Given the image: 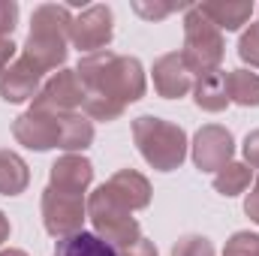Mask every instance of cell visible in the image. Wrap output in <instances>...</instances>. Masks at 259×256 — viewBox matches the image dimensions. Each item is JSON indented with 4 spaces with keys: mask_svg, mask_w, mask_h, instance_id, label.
<instances>
[{
    "mask_svg": "<svg viewBox=\"0 0 259 256\" xmlns=\"http://www.w3.org/2000/svg\"><path fill=\"white\" fill-rule=\"evenodd\" d=\"M75 75L84 88V97H103L124 109L142 100L145 94V69L136 58L127 55H115V52L84 55L75 66Z\"/></svg>",
    "mask_w": 259,
    "mask_h": 256,
    "instance_id": "1",
    "label": "cell"
},
{
    "mask_svg": "<svg viewBox=\"0 0 259 256\" xmlns=\"http://www.w3.org/2000/svg\"><path fill=\"white\" fill-rule=\"evenodd\" d=\"M69 27H72V12L58 3H46L39 9H33L30 18V33L24 42V55L36 66L58 69L66 61V39H69Z\"/></svg>",
    "mask_w": 259,
    "mask_h": 256,
    "instance_id": "2",
    "label": "cell"
},
{
    "mask_svg": "<svg viewBox=\"0 0 259 256\" xmlns=\"http://www.w3.org/2000/svg\"><path fill=\"white\" fill-rule=\"evenodd\" d=\"M133 139H136L142 157L157 172H172L187 157V133L178 124L160 121L154 115H142L133 121Z\"/></svg>",
    "mask_w": 259,
    "mask_h": 256,
    "instance_id": "3",
    "label": "cell"
},
{
    "mask_svg": "<svg viewBox=\"0 0 259 256\" xmlns=\"http://www.w3.org/2000/svg\"><path fill=\"white\" fill-rule=\"evenodd\" d=\"M88 217L97 229V238H103L109 247L115 250H124L130 247L133 241H139V223L130 217V208H124L112 193L109 187H97L88 199Z\"/></svg>",
    "mask_w": 259,
    "mask_h": 256,
    "instance_id": "4",
    "label": "cell"
},
{
    "mask_svg": "<svg viewBox=\"0 0 259 256\" xmlns=\"http://www.w3.org/2000/svg\"><path fill=\"white\" fill-rule=\"evenodd\" d=\"M223 52H226V42L220 27H214L196 6H190L184 15V52H181L187 69L196 75L214 72L223 61Z\"/></svg>",
    "mask_w": 259,
    "mask_h": 256,
    "instance_id": "5",
    "label": "cell"
},
{
    "mask_svg": "<svg viewBox=\"0 0 259 256\" xmlns=\"http://www.w3.org/2000/svg\"><path fill=\"white\" fill-rule=\"evenodd\" d=\"M84 217H88L84 196H66V193L46 187V193H42V223H46L49 235H55L61 241V238L81 232Z\"/></svg>",
    "mask_w": 259,
    "mask_h": 256,
    "instance_id": "6",
    "label": "cell"
},
{
    "mask_svg": "<svg viewBox=\"0 0 259 256\" xmlns=\"http://www.w3.org/2000/svg\"><path fill=\"white\" fill-rule=\"evenodd\" d=\"M78 106H84V88L75 69H61L39 88L30 109L46 115H66V112H75Z\"/></svg>",
    "mask_w": 259,
    "mask_h": 256,
    "instance_id": "7",
    "label": "cell"
},
{
    "mask_svg": "<svg viewBox=\"0 0 259 256\" xmlns=\"http://www.w3.org/2000/svg\"><path fill=\"white\" fill-rule=\"evenodd\" d=\"M69 42L78 52H106V46L112 42V9L97 3L78 12L69 27Z\"/></svg>",
    "mask_w": 259,
    "mask_h": 256,
    "instance_id": "8",
    "label": "cell"
},
{
    "mask_svg": "<svg viewBox=\"0 0 259 256\" xmlns=\"http://www.w3.org/2000/svg\"><path fill=\"white\" fill-rule=\"evenodd\" d=\"M235 145H232V133L226 127L208 124L196 133L193 139V163L202 172H220L226 163H232Z\"/></svg>",
    "mask_w": 259,
    "mask_h": 256,
    "instance_id": "9",
    "label": "cell"
},
{
    "mask_svg": "<svg viewBox=\"0 0 259 256\" xmlns=\"http://www.w3.org/2000/svg\"><path fill=\"white\" fill-rule=\"evenodd\" d=\"M42 75H46L42 66H36L27 55H21L15 64H9V69L0 75V97L6 103H24V100H30V97L39 94Z\"/></svg>",
    "mask_w": 259,
    "mask_h": 256,
    "instance_id": "10",
    "label": "cell"
},
{
    "mask_svg": "<svg viewBox=\"0 0 259 256\" xmlns=\"http://www.w3.org/2000/svg\"><path fill=\"white\" fill-rule=\"evenodd\" d=\"M12 136L18 139V145H24V148H30V151L58 148V115H46V112L27 109L24 115L15 118Z\"/></svg>",
    "mask_w": 259,
    "mask_h": 256,
    "instance_id": "11",
    "label": "cell"
},
{
    "mask_svg": "<svg viewBox=\"0 0 259 256\" xmlns=\"http://www.w3.org/2000/svg\"><path fill=\"white\" fill-rule=\"evenodd\" d=\"M91 181H94V166L84 157L66 154L58 163H52V172H49V187L52 190L66 193V196H84Z\"/></svg>",
    "mask_w": 259,
    "mask_h": 256,
    "instance_id": "12",
    "label": "cell"
},
{
    "mask_svg": "<svg viewBox=\"0 0 259 256\" xmlns=\"http://www.w3.org/2000/svg\"><path fill=\"white\" fill-rule=\"evenodd\" d=\"M154 88L166 100H178L193 88V72L187 69L184 58L178 52H169V55L157 58V64H154Z\"/></svg>",
    "mask_w": 259,
    "mask_h": 256,
    "instance_id": "13",
    "label": "cell"
},
{
    "mask_svg": "<svg viewBox=\"0 0 259 256\" xmlns=\"http://www.w3.org/2000/svg\"><path fill=\"white\" fill-rule=\"evenodd\" d=\"M109 193L130 211H139V208H148L151 205V184L145 175H139L136 169H121L115 172L109 181H106Z\"/></svg>",
    "mask_w": 259,
    "mask_h": 256,
    "instance_id": "14",
    "label": "cell"
},
{
    "mask_svg": "<svg viewBox=\"0 0 259 256\" xmlns=\"http://www.w3.org/2000/svg\"><path fill=\"white\" fill-rule=\"evenodd\" d=\"M196 9L220 30H238L253 15V3H247V0H211Z\"/></svg>",
    "mask_w": 259,
    "mask_h": 256,
    "instance_id": "15",
    "label": "cell"
},
{
    "mask_svg": "<svg viewBox=\"0 0 259 256\" xmlns=\"http://www.w3.org/2000/svg\"><path fill=\"white\" fill-rule=\"evenodd\" d=\"M193 100L199 109L205 112H223L229 106V94H226V72L214 69L199 75V81L193 84Z\"/></svg>",
    "mask_w": 259,
    "mask_h": 256,
    "instance_id": "16",
    "label": "cell"
},
{
    "mask_svg": "<svg viewBox=\"0 0 259 256\" xmlns=\"http://www.w3.org/2000/svg\"><path fill=\"white\" fill-rule=\"evenodd\" d=\"M94 142V124L75 112L58 115V148L64 151H84Z\"/></svg>",
    "mask_w": 259,
    "mask_h": 256,
    "instance_id": "17",
    "label": "cell"
},
{
    "mask_svg": "<svg viewBox=\"0 0 259 256\" xmlns=\"http://www.w3.org/2000/svg\"><path fill=\"white\" fill-rule=\"evenodd\" d=\"M30 184V169L15 151H0V193L18 196Z\"/></svg>",
    "mask_w": 259,
    "mask_h": 256,
    "instance_id": "18",
    "label": "cell"
},
{
    "mask_svg": "<svg viewBox=\"0 0 259 256\" xmlns=\"http://www.w3.org/2000/svg\"><path fill=\"white\" fill-rule=\"evenodd\" d=\"M52 256H118V250L91 232H75L69 238H61Z\"/></svg>",
    "mask_w": 259,
    "mask_h": 256,
    "instance_id": "19",
    "label": "cell"
},
{
    "mask_svg": "<svg viewBox=\"0 0 259 256\" xmlns=\"http://www.w3.org/2000/svg\"><path fill=\"white\" fill-rule=\"evenodd\" d=\"M226 94H229V103H238V106H259V75L250 69H232L226 72Z\"/></svg>",
    "mask_w": 259,
    "mask_h": 256,
    "instance_id": "20",
    "label": "cell"
},
{
    "mask_svg": "<svg viewBox=\"0 0 259 256\" xmlns=\"http://www.w3.org/2000/svg\"><path fill=\"white\" fill-rule=\"evenodd\" d=\"M250 187V166L244 163H226L214 175V190L220 196H238Z\"/></svg>",
    "mask_w": 259,
    "mask_h": 256,
    "instance_id": "21",
    "label": "cell"
},
{
    "mask_svg": "<svg viewBox=\"0 0 259 256\" xmlns=\"http://www.w3.org/2000/svg\"><path fill=\"white\" fill-rule=\"evenodd\" d=\"M223 256H259V235H253V232H235L226 241Z\"/></svg>",
    "mask_w": 259,
    "mask_h": 256,
    "instance_id": "22",
    "label": "cell"
},
{
    "mask_svg": "<svg viewBox=\"0 0 259 256\" xmlns=\"http://www.w3.org/2000/svg\"><path fill=\"white\" fill-rule=\"evenodd\" d=\"M172 256H214V244L202 235H184L172 247Z\"/></svg>",
    "mask_w": 259,
    "mask_h": 256,
    "instance_id": "23",
    "label": "cell"
},
{
    "mask_svg": "<svg viewBox=\"0 0 259 256\" xmlns=\"http://www.w3.org/2000/svg\"><path fill=\"white\" fill-rule=\"evenodd\" d=\"M238 55H241V61H244V64L259 66V24H250V27L241 33Z\"/></svg>",
    "mask_w": 259,
    "mask_h": 256,
    "instance_id": "24",
    "label": "cell"
},
{
    "mask_svg": "<svg viewBox=\"0 0 259 256\" xmlns=\"http://www.w3.org/2000/svg\"><path fill=\"white\" fill-rule=\"evenodd\" d=\"M133 9L142 15V18H166V15H172L175 9H184L181 3H145V0H139V3H133Z\"/></svg>",
    "mask_w": 259,
    "mask_h": 256,
    "instance_id": "25",
    "label": "cell"
},
{
    "mask_svg": "<svg viewBox=\"0 0 259 256\" xmlns=\"http://www.w3.org/2000/svg\"><path fill=\"white\" fill-rule=\"evenodd\" d=\"M15 21H18V3L0 0V39H9V33L15 30Z\"/></svg>",
    "mask_w": 259,
    "mask_h": 256,
    "instance_id": "26",
    "label": "cell"
},
{
    "mask_svg": "<svg viewBox=\"0 0 259 256\" xmlns=\"http://www.w3.org/2000/svg\"><path fill=\"white\" fill-rule=\"evenodd\" d=\"M244 160L253 169H259V130L247 133V139H244Z\"/></svg>",
    "mask_w": 259,
    "mask_h": 256,
    "instance_id": "27",
    "label": "cell"
},
{
    "mask_svg": "<svg viewBox=\"0 0 259 256\" xmlns=\"http://www.w3.org/2000/svg\"><path fill=\"white\" fill-rule=\"evenodd\" d=\"M121 256H157V247H154V241L139 238V241H133L130 247H124V250H121Z\"/></svg>",
    "mask_w": 259,
    "mask_h": 256,
    "instance_id": "28",
    "label": "cell"
},
{
    "mask_svg": "<svg viewBox=\"0 0 259 256\" xmlns=\"http://www.w3.org/2000/svg\"><path fill=\"white\" fill-rule=\"evenodd\" d=\"M244 211H247V217L253 223H259V178H256V184H253V190L247 193V199H244Z\"/></svg>",
    "mask_w": 259,
    "mask_h": 256,
    "instance_id": "29",
    "label": "cell"
},
{
    "mask_svg": "<svg viewBox=\"0 0 259 256\" xmlns=\"http://www.w3.org/2000/svg\"><path fill=\"white\" fill-rule=\"evenodd\" d=\"M12 55H15V46H12V39H0V75L9 69Z\"/></svg>",
    "mask_w": 259,
    "mask_h": 256,
    "instance_id": "30",
    "label": "cell"
},
{
    "mask_svg": "<svg viewBox=\"0 0 259 256\" xmlns=\"http://www.w3.org/2000/svg\"><path fill=\"white\" fill-rule=\"evenodd\" d=\"M9 238V220H6V214L0 211V244Z\"/></svg>",
    "mask_w": 259,
    "mask_h": 256,
    "instance_id": "31",
    "label": "cell"
},
{
    "mask_svg": "<svg viewBox=\"0 0 259 256\" xmlns=\"http://www.w3.org/2000/svg\"><path fill=\"white\" fill-rule=\"evenodd\" d=\"M0 256H27V253H24V250H12V247H9V250H0Z\"/></svg>",
    "mask_w": 259,
    "mask_h": 256,
    "instance_id": "32",
    "label": "cell"
}]
</instances>
